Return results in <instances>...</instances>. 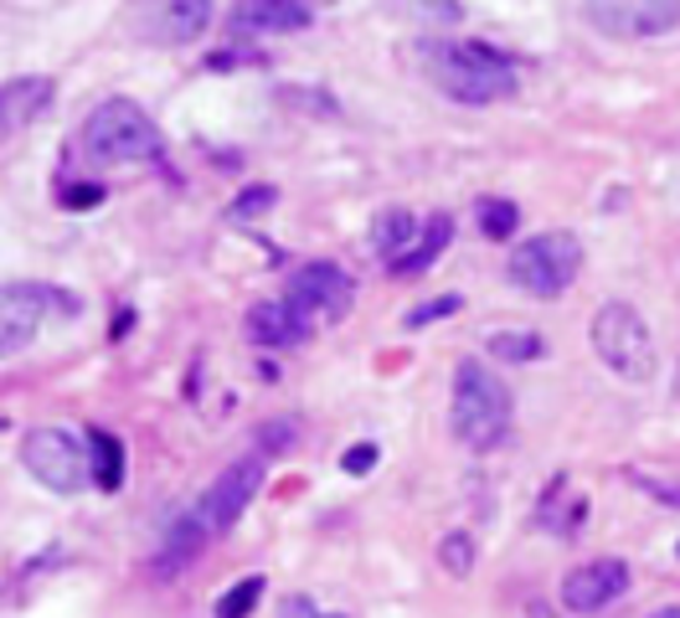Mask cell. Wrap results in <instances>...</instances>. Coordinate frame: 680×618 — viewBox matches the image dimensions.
Returning <instances> with one entry per match:
<instances>
[{
  "mask_svg": "<svg viewBox=\"0 0 680 618\" xmlns=\"http://www.w3.org/2000/svg\"><path fill=\"white\" fill-rule=\"evenodd\" d=\"M423 73L433 77L454 103H474V109L516 94V67H510L495 47H485V41H428Z\"/></svg>",
  "mask_w": 680,
  "mask_h": 618,
  "instance_id": "obj_1",
  "label": "cell"
},
{
  "mask_svg": "<svg viewBox=\"0 0 680 618\" xmlns=\"http://www.w3.org/2000/svg\"><path fill=\"white\" fill-rule=\"evenodd\" d=\"M510 428V392L485 361L454 367V438L465 448H495Z\"/></svg>",
  "mask_w": 680,
  "mask_h": 618,
  "instance_id": "obj_2",
  "label": "cell"
},
{
  "mask_svg": "<svg viewBox=\"0 0 680 618\" xmlns=\"http://www.w3.org/2000/svg\"><path fill=\"white\" fill-rule=\"evenodd\" d=\"M160 129L129 98H109L83 119V154L94 165H135V160H160Z\"/></svg>",
  "mask_w": 680,
  "mask_h": 618,
  "instance_id": "obj_3",
  "label": "cell"
},
{
  "mask_svg": "<svg viewBox=\"0 0 680 618\" xmlns=\"http://www.w3.org/2000/svg\"><path fill=\"white\" fill-rule=\"evenodd\" d=\"M593 350L603 356V367L619 371L623 382H650L655 376V335L644 325V314L634 305H603L593 314Z\"/></svg>",
  "mask_w": 680,
  "mask_h": 618,
  "instance_id": "obj_4",
  "label": "cell"
},
{
  "mask_svg": "<svg viewBox=\"0 0 680 618\" xmlns=\"http://www.w3.org/2000/svg\"><path fill=\"white\" fill-rule=\"evenodd\" d=\"M578 269H583V243L572 232H536L510 252V284L536 299H557L578 279Z\"/></svg>",
  "mask_w": 680,
  "mask_h": 618,
  "instance_id": "obj_5",
  "label": "cell"
},
{
  "mask_svg": "<svg viewBox=\"0 0 680 618\" xmlns=\"http://www.w3.org/2000/svg\"><path fill=\"white\" fill-rule=\"evenodd\" d=\"M21 464H26L47 490H58V495H78L83 484H88V474H94L88 448H83L67 428H32L26 444H21Z\"/></svg>",
  "mask_w": 680,
  "mask_h": 618,
  "instance_id": "obj_6",
  "label": "cell"
},
{
  "mask_svg": "<svg viewBox=\"0 0 680 618\" xmlns=\"http://www.w3.org/2000/svg\"><path fill=\"white\" fill-rule=\"evenodd\" d=\"M52 305H62L73 314L78 299L62 294V289H47V284H11V289H0V356L32 346L37 330H41V314Z\"/></svg>",
  "mask_w": 680,
  "mask_h": 618,
  "instance_id": "obj_7",
  "label": "cell"
},
{
  "mask_svg": "<svg viewBox=\"0 0 680 618\" xmlns=\"http://www.w3.org/2000/svg\"><path fill=\"white\" fill-rule=\"evenodd\" d=\"M258 484H263V454H258V459L233 464L227 474H217V484L207 490V495H201V505H196L191 516L201 521V531H207V536H222V531H233L237 516L254 505Z\"/></svg>",
  "mask_w": 680,
  "mask_h": 618,
  "instance_id": "obj_8",
  "label": "cell"
},
{
  "mask_svg": "<svg viewBox=\"0 0 680 618\" xmlns=\"http://www.w3.org/2000/svg\"><path fill=\"white\" fill-rule=\"evenodd\" d=\"M629 593V561L619 557H598L583 561L562 578V608L567 614H603Z\"/></svg>",
  "mask_w": 680,
  "mask_h": 618,
  "instance_id": "obj_9",
  "label": "cell"
},
{
  "mask_svg": "<svg viewBox=\"0 0 680 618\" xmlns=\"http://www.w3.org/2000/svg\"><path fill=\"white\" fill-rule=\"evenodd\" d=\"M588 16L608 37H665L680 26V0H593Z\"/></svg>",
  "mask_w": 680,
  "mask_h": 618,
  "instance_id": "obj_10",
  "label": "cell"
},
{
  "mask_svg": "<svg viewBox=\"0 0 680 618\" xmlns=\"http://www.w3.org/2000/svg\"><path fill=\"white\" fill-rule=\"evenodd\" d=\"M356 305V284L335 263H305L289 279V309H320L325 320H341Z\"/></svg>",
  "mask_w": 680,
  "mask_h": 618,
  "instance_id": "obj_11",
  "label": "cell"
},
{
  "mask_svg": "<svg viewBox=\"0 0 680 618\" xmlns=\"http://www.w3.org/2000/svg\"><path fill=\"white\" fill-rule=\"evenodd\" d=\"M52 98H58V88H52V77H41V73L0 83V139L32 129V124L52 109Z\"/></svg>",
  "mask_w": 680,
  "mask_h": 618,
  "instance_id": "obj_12",
  "label": "cell"
},
{
  "mask_svg": "<svg viewBox=\"0 0 680 618\" xmlns=\"http://www.w3.org/2000/svg\"><path fill=\"white\" fill-rule=\"evenodd\" d=\"M233 26L237 32H299L310 26V5L305 0H237Z\"/></svg>",
  "mask_w": 680,
  "mask_h": 618,
  "instance_id": "obj_13",
  "label": "cell"
},
{
  "mask_svg": "<svg viewBox=\"0 0 680 618\" xmlns=\"http://www.w3.org/2000/svg\"><path fill=\"white\" fill-rule=\"evenodd\" d=\"M248 335H254L258 346L279 350V346H299V341L310 335V325L299 320V309H289V305H273V299H263V305H254V309H248Z\"/></svg>",
  "mask_w": 680,
  "mask_h": 618,
  "instance_id": "obj_14",
  "label": "cell"
},
{
  "mask_svg": "<svg viewBox=\"0 0 680 618\" xmlns=\"http://www.w3.org/2000/svg\"><path fill=\"white\" fill-rule=\"evenodd\" d=\"M448 237H454V222H448L444 212L428 217L423 227H418V237H412L408 248L392 258V273H397V279H408V273H423L428 263H433V258H438V252L448 248Z\"/></svg>",
  "mask_w": 680,
  "mask_h": 618,
  "instance_id": "obj_15",
  "label": "cell"
},
{
  "mask_svg": "<svg viewBox=\"0 0 680 618\" xmlns=\"http://www.w3.org/2000/svg\"><path fill=\"white\" fill-rule=\"evenodd\" d=\"M160 41H196L212 21V0H165L160 11Z\"/></svg>",
  "mask_w": 680,
  "mask_h": 618,
  "instance_id": "obj_16",
  "label": "cell"
},
{
  "mask_svg": "<svg viewBox=\"0 0 680 618\" xmlns=\"http://www.w3.org/2000/svg\"><path fill=\"white\" fill-rule=\"evenodd\" d=\"M418 227H423V222H418V217L412 212H403V207H392V212H382L376 217V227H371V243H376V252H382V258H397V252L408 248L412 237H418Z\"/></svg>",
  "mask_w": 680,
  "mask_h": 618,
  "instance_id": "obj_17",
  "label": "cell"
},
{
  "mask_svg": "<svg viewBox=\"0 0 680 618\" xmlns=\"http://www.w3.org/2000/svg\"><path fill=\"white\" fill-rule=\"evenodd\" d=\"M201 546H207V531H201V521H196V516H181V521L171 526V536H165L160 572H181V567H186V561H191Z\"/></svg>",
  "mask_w": 680,
  "mask_h": 618,
  "instance_id": "obj_18",
  "label": "cell"
},
{
  "mask_svg": "<svg viewBox=\"0 0 680 618\" xmlns=\"http://www.w3.org/2000/svg\"><path fill=\"white\" fill-rule=\"evenodd\" d=\"M88 464H94V474L103 490H119V480H124V448H119L114 433L88 428Z\"/></svg>",
  "mask_w": 680,
  "mask_h": 618,
  "instance_id": "obj_19",
  "label": "cell"
},
{
  "mask_svg": "<svg viewBox=\"0 0 680 618\" xmlns=\"http://www.w3.org/2000/svg\"><path fill=\"white\" fill-rule=\"evenodd\" d=\"M474 222H480V232H485L490 243H506V237H516V227H521V207L506 201V196H485V201L474 207Z\"/></svg>",
  "mask_w": 680,
  "mask_h": 618,
  "instance_id": "obj_20",
  "label": "cell"
},
{
  "mask_svg": "<svg viewBox=\"0 0 680 618\" xmlns=\"http://www.w3.org/2000/svg\"><path fill=\"white\" fill-rule=\"evenodd\" d=\"M490 350L500 356V361H536L542 356V335H531V330H495L490 335Z\"/></svg>",
  "mask_w": 680,
  "mask_h": 618,
  "instance_id": "obj_21",
  "label": "cell"
},
{
  "mask_svg": "<svg viewBox=\"0 0 680 618\" xmlns=\"http://www.w3.org/2000/svg\"><path fill=\"white\" fill-rule=\"evenodd\" d=\"M258 598H263V578H243L233 582L222 598H217V618H248L258 608Z\"/></svg>",
  "mask_w": 680,
  "mask_h": 618,
  "instance_id": "obj_22",
  "label": "cell"
},
{
  "mask_svg": "<svg viewBox=\"0 0 680 618\" xmlns=\"http://www.w3.org/2000/svg\"><path fill=\"white\" fill-rule=\"evenodd\" d=\"M438 557H444V572H454V578H469V567H474V536H465V531L444 536Z\"/></svg>",
  "mask_w": 680,
  "mask_h": 618,
  "instance_id": "obj_23",
  "label": "cell"
},
{
  "mask_svg": "<svg viewBox=\"0 0 680 618\" xmlns=\"http://www.w3.org/2000/svg\"><path fill=\"white\" fill-rule=\"evenodd\" d=\"M273 201H279V191H273V186H254V191H243L233 207H227V217H233V222H248V217H263V212H269Z\"/></svg>",
  "mask_w": 680,
  "mask_h": 618,
  "instance_id": "obj_24",
  "label": "cell"
},
{
  "mask_svg": "<svg viewBox=\"0 0 680 618\" xmlns=\"http://www.w3.org/2000/svg\"><path fill=\"white\" fill-rule=\"evenodd\" d=\"M454 309H465V299L459 294H444V299H428V305H418L408 314V330H423V325H433V320H448Z\"/></svg>",
  "mask_w": 680,
  "mask_h": 618,
  "instance_id": "obj_25",
  "label": "cell"
},
{
  "mask_svg": "<svg viewBox=\"0 0 680 618\" xmlns=\"http://www.w3.org/2000/svg\"><path fill=\"white\" fill-rule=\"evenodd\" d=\"M58 201L67 207V212H88V207H98V201H103V186H98V181H73V186H67Z\"/></svg>",
  "mask_w": 680,
  "mask_h": 618,
  "instance_id": "obj_26",
  "label": "cell"
},
{
  "mask_svg": "<svg viewBox=\"0 0 680 618\" xmlns=\"http://www.w3.org/2000/svg\"><path fill=\"white\" fill-rule=\"evenodd\" d=\"M376 459H382V454H376V444H356V448H346V454H341V469H346V474H371V469H376Z\"/></svg>",
  "mask_w": 680,
  "mask_h": 618,
  "instance_id": "obj_27",
  "label": "cell"
},
{
  "mask_svg": "<svg viewBox=\"0 0 680 618\" xmlns=\"http://www.w3.org/2000/svg\"><path fill=\"white\" fill-rule=\"evenodd\" d=\"M629 480L640 484L644 495H655V500H665V505H680V484H660V480H650V474H640V469H634Z\"/></svg>",
  "mask_w": 680,
  "mask_h": 618,
  "instance_id": "obj_28",
  "label": "cell"
},
{
  "mask_svg": "<svg viewBox=\"0 0 680 618\" xmlns=\"http://www.w3.org/2000/svg\"><path fill=\"white\" fill-rule=\"evenodd\" d=\"M289 423H269L263 428V438H258V444H263V454H284V448H289Z\"/></svg>",
  "mask_w": 680,
  "mask_h": 618,
  "instance_id": "obj_29",
  "label": "cell"
},
{
  "mask_svg": "<svg viewBox=\"0 0 680 618\" xmlns=\"http://www.w3.org/2000/svg\"><path fill=\"white\" fill-rule=\"evenodd\" d=\"M284 618H346V614H320L310 598H289L284 603Z\"/></svg>",
  "mask_w": 680,
  "mask_h": 618,
  "instance_id": "obj_30",
  "label": "cell"
},
{
  "mask_svg": "<svg viewBox=\"0 0 680 618\" xmlns=\"http://www.w3.org/2000/svg\"><path fill=\"white\" fill-rule=\"evenodd\" d=\"M526 618H562V614H552V608H542V603H536V608H531Z\"/></svg>",
  "mask_w": 680,
  "mask_h": 618,
  "instance_id": "obj_31",
  "label": "cell"
},
{
  "mask_svg": "<svg viewBox=\"0 0 680 618\" xmlns=\"http://www.w3.org/2000/svg\"><path fill=\"white\" fill-rule=\"evenodd\" d=\"M650 618H680V608H660V614H650Z\"/></svg>",
  "mask_w": 680,
  "mask_h": 618,
  "instance_id": "obj_32",
  "label": "cell"
},
{
  "mask_svg": "<svg viewBox=\"0 0 680 618\" xmlns=\"http://www.w3.org/2000/svg\"><path fill=\"white\" fill-rule=\"evenodd\" d=\"M305 5H310V11H320V5H335V0H305Z\"/></svg>",
  "mask_w": 680,
  "mask_h": 618,
  "instance_id": "obj_33",
  "label": "cell"
}]
</instances>
